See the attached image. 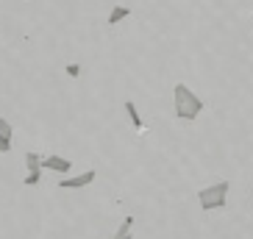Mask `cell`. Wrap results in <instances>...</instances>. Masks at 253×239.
Segmentation results:
<instances>
[{"instance_id": "6da1fadb", "label": "cell", "mask_w": 253, "mask_h": 239, "mask_svg": "<svg viewBox=\"0 0 253 239\" xmlns=\"http://www.w3.org/2000/svg\"><path fill=\"white\" fill-rule=\"evenodd\" d=\"M172 112H175L178 120H184V122L198 120L203 112V100L195 95L186 83H175V86H172Z\"/></svg>"}, {"instance_id": "7a4b0ae2", "label": "cell", "mask_w": 253, "mask_h": 239, "mask_svg": "<svg viewBox=\"0 0 253 239\" xmlns=\"http://www.w3.org/2000/svg\"><path fill=\"white\" fill-rule=\"evenodd\" d=\"M228 189L231 184L228 181H217L211 187H203L198 192V203H201L203 211H214V209H225V203H228Z\"/></svg>"}, {"instance_id": "3957f363", "label": "cell", "mask_w": 253, "mask_h": 239, "mask_svg": "<svg viewBox=\"0 0 253 239\" xmlns=\"http://www.w3.org/2000/svg\"><path fill=\"white\" fill-rule=\"evenodd\" d=\"M42 170H50V172H59L61 178H67L70 172H73V161L64 156H56V153H50V156H42Z\"/></svg>"}, {"instance_id": "277c9868", "label": "cell", "mask_w": 253, "mask_h": 239, "mask_svg": "<svg viewBox=\"0 0 253 239\" xmlns=\"http://www.w3.org/2000/svg\"><path fill=\"white\" fill-rule=\"evenodd\" d=\"M95 178H97V172L95 170H86V172H78V175H67V178H61L59 187L61 189H84V187H89V184H95Z\"/></svg>"}, {"instance_id": "5b68a950", "label": "cell", "mask_w": 253, "mask_h": 239, "mask_svg": "<svg viewBox=\"0 0 253 239\" xmlns=\"http://www.w3.org/2000/svg\"><path fill=\"white\" fill-rule=\"evenodd\" d=\"M25 175H39L42 172V156L39 153H25Z\"/></svg>"}, {"instance_id": "8992f818", "label": "cell", "mask_w": 253, "mask_h": 239, "mask_svg": "<svg viewBox=\"0 0 253 239\" xmlns=\"http://www.w3.org/2000/svg\"><path fill=\"white\" fill-rule=\"evenodd\" d=\"M126 17H131V8H128V6H114L112 14L106 17V23H109V25H117V23H123Z\"/></svg>"}, {"instance_id": "52a82bcc", "label": "cell", "mask_w": 253, "mask_h": 239, "mask_svg": "<svg viewBox=\"0 0 253 239\" xmlns=\"http://www.w3.org/2000/svg\"><path fill=\"white\" fill-rule=\"evenodd\" d=\"M134 217H126L123 223H120V228H117V234H114L112 239H134Z\"/></svg>"}, {"instance_id": "ba28073f", "label": "cell", "mask_w": 253, "mask_h": 239, "mask_svg": "<svg viewBox=\"0 0 253 239\" xmlns=\"http://www.w3.org/2000/svg\"><path fill=\"white\" fill-rule=\"evenodd\" d=\"M126 114H128V120H131V125L142 128V117H139V109H136L134 100H126Z\"/></svg>"}, {"instance_id": "9c48e42d", "label": "cell", "mask_w": 253, "mask_h": 239, "mask_svg": "<svg viewBox=\"0 0 253 239\" xmlns=\"http://www.w3.org/2000/svg\"><path fill=\"white\" fill-rule=\"evenodd\" d=\"M14 136V128H11V122H8L6 117H0V139H11Z\"/></svg>"}, {"instance_id": "30bf717a", "label": "cell", "mask_w": 253, "mask_h": 239, "mask_svg": "<svg viewBox=\"0 0 253 239\" xmlns=\"http://www.w3.org/2000/svg\"><path fill=\"white\" fill-rule=\"evenodd\" d=\"M39 181H42V172H39V175H25L23 184H25V187H37Z\"/></svg>"}, {"instance_id": "8fae6325", "label": "cell", "mask_w": 253, "mask_h": 239, "mask_svg": "<svg viewBox=\"0 0 253 239\" xmlns=\"http://www.w3.org/2000/svg\"><path fill=\"white\" fill-rule=\"evenodd\" d=\"M11 150V139H0V153H8Z\"/></svg>"}]
</instances>
